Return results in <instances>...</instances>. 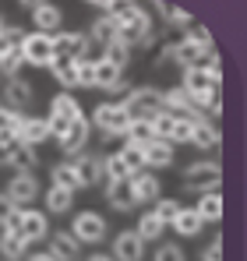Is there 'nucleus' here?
Masks as SVG:
<instances>
[{
	"label": "nucleus",
	"mask_w": 247,
	"mask_h": 261,
	"mask_svg": "<svg viewBox=\"0 0 247 261\" xmlns=\"http://www.w3.org/2000/svg\"><path fill=\"white\" fill-rule=\"evenodd\" d=\"M124 138H127L131 145H149V141H156L152 120H131V124H127V130H124Z\"/></svg>",
	"instance_id": "nucleus-31"
},
{
	"label": "nucleus",
	"mask_w": 247,
	"mask_h": 261,
	"mask_svg": "<svg viewBox=\"0 0 247 261\" xmlns=\"http://www.w3.org/2000/svg\"><path fill=\"white\" fill-rule=\"evenodd\" d=\"M25 240L14 233V229H0V258L4 261H21L25 258Z\"/></svg>",
	"instance_id": "nucleus-25"
},
{
	"label": "nucleus",
	"mask_w": 247,
	"mask_h": 261,
	"mask_svg": "<svg viewBox=\"0 0 247 261\" xmlns=\"http://www.w3.org/2000/svg\"><path fill=\"white\" fill-rule=\"evenodd\" d=\"M106 219L99 216V212H78V216L71 219V237L78 240V244H103L106 240Z\"/></svg>",
	"instance_id": "nucleus-8"
},
{
	"label": "nucleus",
	"mask_w": 247,
	"mask_h": 261,
	"mask_svg": "<svg viewBox=\"0 0 247 261\" xmlns=\"http://www.w3.org/2000/svg\"><path fill=\"white\" fill-rule=\"evenodd\" d=\"M85 261H113V258H110V254H88Z\"/></svg>",
	"instance_id": "nucleus-49"
},
{
	"label": "nucleus",
	"mask_w": 247,
	"mask_h": 261,
	"mask_svg": "<svg viewBox=\"0 0 247 261\" xmlns=\"http://www.w3.org/2000/svg\"><path fill=\"white\" fill-rule=\"evenodd\" d=\"M177 212H180V201H173V198H159V201L152 205V216L159 219L163 226H169V222L177 219Z\"/></svg>",
	"instance_id": "nucleus-39"
},
{
	"label": "nucleus",
	"mask_w": 247,
	"mask_h": 261,
	"mask_svg": "<svg viewBox=\"0 0 247 261\" xmlns=\"http://www.w3.org/2000/svg\"><path fill=\"white\" fill-rule=\"evenodd\" d=\"M145 148V166H156V170H163V166H173V145L169 141H149V145H141Z\"/></svg>",
	"instance_id": "nucleus-23"
},
{
	"label": "nucleus",
	"mask_w": 247,
	"mask_h": 261,
	"mask_svg": "<svg viewBox=\"0 0 247 261\" xmlns=\"http://www.w3.org/2000/svg\"><path fill=\"white\" fill-rule=\"evenodd\" d=\"M4 229H14L25 244H36L42 237H50V219H46V212H36V208H18Z\"/></svg>",
	"instance_id": "nucleus-4"
},
{
	"label": "nucleus",
	"mask_w": 247,
	"mask_h": 261,
	"mask_svg": "<svg viewBox=\"0 0 247 261\" xmlns=\"http://www.w3.org/2000/svg\"><path fill=\"white\" fill-rule=\"evenodd\" d=\"M88 124H95V127L106 134V141H110V138H124V130H127V124H131V117H127V110H124L120 102H99Z\"/></svg>",
	"instance_id": "nucleus-5"
},
{
	"label": "nucleus",
	"mask_w": 247,
	"mask_h": 261,
	"mask_svg": "<svg viewBox=\"0 0 247 261\" xmlns=\"http://www.w3.org/2000/svg\"><path fill=\"white\" fill-rule=\"evenodd\" d=\"M184 39H191V43H198V46H205V49H212V32H208L205 25H191Z\"/></svg>",
	"instance_id": "nucleus-42"
},
{
	"label": "nucleus",
	"mask_w": 247,
	"mask_h": 261,
	"mask_svg": "<svg viewBox=\"0 0 247 261\" xmlns=\"http://www.w3.org/2000/svg\"><path fill=\"white\" fill-rule=\"evenodd\" d=\"M36 194H39V180L32 173H11L7 187H4V198H7L14 208H25Z\"/></svg>",
	"instance_id": "nucleus-11"
},
{
	"label": "nucleus",
	"mask_w": 247,
	"mask_h": 261,
	"mask_svg": "<svg viewBox=\"0 0 247 261\" xmlns=\"http://www.w3.org/2000/svg\"><path fill=\"white\" fill-rule=\"evenodd\" d=\"M205 106H208V113H212V117H219V113H223V99H219V92H215V95L208 99Z\"/></svg>",
	"instance_id": "nucleus-47"
},
{
	"label": "nucleus",
	"mask_w": 247,
	"mask_h": 261,
	"mask_svg": "<svg viewBox=\"0 0 247 261\" xmlns=\"http://www.w3.org/2000/svg\"><path fill=\"white\" fill-rule=\"evenodd\" d=\"M113 261H141L145 258V244H141V237L134 233V229H124L113 237Z\"/></svg>",
	"instance_id": "nucleus-17"
},
{
	"label": "nucleus",
	"mask_w": 247,
	"mask_h": 261,
	"mask_svg": "<svg viewBox=\"0 0 247 261\" xmlns=\"http://www.w3.org/2000/svg\"><path fill=\"white\" fill-rule=\"evenodd\" d=\"M46 138H53V134H50V124L39 120V117H25V120H21V127H18V138H14V141H21V145L36 148V145H42Z\"/></svg>",
	"instance_id": "nucleus-20"
},
{
	"label": "nucleus",
	"mask_w": 247,
	"mask_h": 261,
	"mask_svg": "<svg viewBox=\"0 0 247 261\" xmlns=\"http://www.w3.org/2000/svg\"><path fill=\"white\" fill-rule=\"evenodd\" d=\"M169 226H173L180 237H198V233L205 229V222H202V216H198L194 208H180V212H177V219H173Z\"/></svg>",
	"instance_id": "nucleus-27"
},
{
	"label": "nucleus",
	"mask_w": 247,
	"mask_h": 261,
	"mask_svg": "<svg viewBox=\"0 0 247 261\" xmlns=\"http://www.w3.org/2000/svg\"><path fill=\"white\" fill-rule=\"evenodd\" d=\"M120 106L127 110V117H131V120H149L152 113H159V110H163V92H159V88H152V85L131 88V92L124 95Z\"/></svg>",
	"instance_id": "nucleus-3"
},
{
	"label": "nucleus",
	"mask_w": 247,
	"mask_h": 261,
	"mask_svg": "<svg viewBox=\"0 0 247 261\" xmlns=\"http://www.w3.org/2000/svg\"><path fill=\"white\" fill-rule=\"evenodd\" d=\"M219 184H223L219 163H191V166L184 170V191H191V194L219 191Z\"/></svg>",
	"instance_id": "nucleus-6"
},
{
	"label": "nucleus",
	"mask_w": 247,
	"mask_h": 261,
	"mask_svg": "<svg viewBox=\"0 0 247 261\" xmlns=\"http://www.w3.org/2000/svg\"><path fill=\"white\" fill-rule=\"evenodd\" d=\"M92 43L85 32H57L53 36V57H64V60H88Z\"/></svg>",
	"instance_id": "nucleus-10"
},
{
	"label": "nucleus",
	"mask_w": 247,
	"mask_h": 261,
	"mask_svg": "<svg viewBox=\"0 0 247 261\" xmlns=\"http://www.w3.org/2000/svg\"><path fill=\"white\" fill-rule=\"evenodd\" d=\"M127 184H131V198H134V205H156L159 194H163V184H159L152 173H134Z\"/></svg>",
	"instance_id": "nucleus-16"
},
{
	"label": "nucleus",
	"mask_w": 247,
	"mask_h": 261,
	"mask_svg": "<svg viewBox=\"0 0 247 261\" xmlns=\"http://www.w3.org/2000/svg\"><path fill=\"white\" fill-rule=\"evenodd\" d=\"M14 212H18V208H14V205H11V201H7V198L0 194V229H4V226H7V222L14 219Z\"/></svg>",
	"instance_id": "nucleus-45"
},
{
	"label": "nucleus",
	"mask_w": 247,
	"mask_h": 261,
	"mask_svg": "<svg viewBox=\"0 0 247 261\" xmlns=\"http://www.w3.org/2000/svg\"><path fill=\"white\" fill-rule=\"evenodd\" d=\"M191 145H194V148H202V152H208V148H219V127H215V124H208L205 117H202V120L194 124Z\"/></svg>",
	"instance_id": "nucleus-28"
},
{
	"label": "nucleus",
	"mask_w": 247,
	"mask_h": 261,
	"mask_svg": "<svg viewBox=\"0 0 247 261\" xmlns=\"http://www.w3.org/2000/svg\"><path fill=\"white\" fill-rule=\"evenodd\" d=\"M180 88L191 95V102H194V106H205L208 99L219 92V85L208 78L205 67H187V71H184V82H180Z\"/></svg>",
	"instance_id": "nucleus-9"
},
{
	"label": "nucleus",
	"mask_w": 247,
	"mask_h": 261,
	"mask_svg": "<svg viewBox=\"0 0 247 261\" xmlns=\"http://www.w3.org/2000/svg\"><path fill=\"white\" fill-rule=\"evenodd\" d=\"M50 180H53L50 187H64V191H71V194L78 191V176H75V166H71V163H57V166L50 170Z\"/></svg>",
	"instance_id": "nucleus-30"
},
{
	"label": "nucleus",
	"mask_w": 247,
	"mask_h": 261,
	"mask_svg": "<svg viewBox=\"0 0 247 261\" xmlns=\"http://www.w3.org/2000/svg\"><path fill=\"white\" fill-rule=\"evenodd\" d=\"M11 148H14V138H0V166H7V159H11Z\"/></svg>",
	"instance_id": "nucleus-46"
},
{
	"label": "nucleus",
	"mask_w": 247,
	"mask_h": 261,
	"mask_svg": "<svg viewBox=\"0 0 247 261\" xmlns=\"http://www.w3.org/2000/svg\"><path fill=\"white\" fill-rule=\"evenodd\" d=\"M152 261H184V251H180V244H163L152 254Z\"/></svg>",
	"instance_id": "nucleus-43"
},
{
	"label": "nucleus",
	"mask_w": 247,
	"mask_h": 261,
	"mask_svg": "<svg viewBox=\"0 0 247 261\" xmlns=\"http://www.w3.org/2000/svg\"><path fill=\"white\" fill-rule=\"evenodd\" d=\"M202 261H223V240H219V237L212 240V247L202 251Z\"/></svg>",
	"instance_id": "nucleus-44"
},
{
	"label": "nucleus",
	"mask_w": 247,
	"mask_h": 261,
	"mask_svg": "<svg viewBox=\"0 0 247 261\" xmlns=\"http://www.w3.org/2000/svg\"><path fill=\"white\" fill-rule=\"evenodd\" d=\"M202 222H219L223 219V194L219 191H205V194H198V208H194Z\"/></svg>",
	"instance_id": "nucleus-24"
},
{
	"label": "nucleus",
	"mask_w": 247,
	"mask_h": 261,
	"mask_svg": "<svg viewBox=\"0 0 247 261\" xmlns=\"http://www.w3.org/2000/svg\"><path fill=\"white\" fill-rule=\"evenodd\" d=\"M194 124H198V120H184V117H177V124H173V130H169V145H191Z\"/></svg>",
	"instance_id": "nucleus-38"
},
{
	"label": "nucleus",
	"mask_w": 247,
	"mask_h": 261,
	"mask_svg": "<svg viewBox=\"0 0 247 261\" xmlns=\"http://www.w3.org/2000/svg\"><path fill=\"white\" fill-rule=\"evenodd\" d=\"M71 166H75V176H78V187H95V184H99V180H106V176H103V159H99V155H75V163H71Z\"/></svg>",
	"instance_id": "nucleus-18"
},
{
	"label": "nucleus",
	"mask_w": 247,
	"mask_h": 261,
	"mask_svg": "<svg viewBox=\"0 0 247 261\" xmlns=\"http://www.w3.org/2000/svg\"><path fill=\"white\" fill-rule=\"evenodd\" d=\"M75 64H78V60H64V57H53V60H50L53 78H57L64 88H75V85H78V82H75Z\"/></svg>",
	"instance_id": "nucleus-32"
},
{
	"label": "nucleus",
	"mask_w": 247,
	"mask_h": 261,
	"mask_svg": "<svg viewBox=\"0 0 247 261\" xmlns=\"http://www.w3.org/2000/svg\"><path fill=\"white\" fill-rule=\"evenodd\" d=\"M25 261H57V258H53L50 251H39V254H29V258H25Z\"/></svg>",
	"instance_id": "nucleus-48"
},
{
	"label": "nucleus",
	"mask_w": 247,
	"mask_h": 261,
	"mask_svg": "<svg viewBox=\"0 0 247 261\" xmlns=\"http://www.w3.org/2000/svg\"><path fill=\"white\" fill-rule=\"evenodd\" d=\"M120 159H124V166H127L131 173H145V148H141V145H131V141H124Z\"/></svg>",
	"instance_id": "nucleus-34"
},
{
	"label": "nucleus",
	"mask_w": 247,
	"mask_h": 261,
	"mask_svg": "<svg viewBox=\"0 0 247 261\" xmlns=\"http://www.w3.org/2000/svg\"><path fill=\"white\" fill-rule=\"evenodd\" d=\"M32 99H36V88L29 85L21 74H18V78H4V106H7V110L21 113V110L32 106Z\"/></svg>",
	"instance_id": "nucleus-13"
},
{
	"label": "nucleus",
	"mask_w": 247,
	"mask_h": 261,
	"mask_svg": "<svg viewBox=\"0 0 247 261\" xmlns=\"http://www.w3.org/2000/svg\"><path fill=\"white\" fill-rule=\"evenodd\" d=\"M75 82H78V88H95V60L75 64Z\"/></svg>",
	"instance_id": "nucleus-41"
},
{
	"label": "nucleus",
	"mask_w": 247,
	"mask_h": 261,
	"mask_svg": "<svg viewBox=\"0 0 247 261\" xmlns=\"http://www.w3.org/2000/svg\"><path fill=\"white\" fill-rule=\"evenodd\" d=\"M50 254L57 261H78V254H82V244L64 229V233H53L50 237Z\"/></svg>",
	"instance_id": "nucleus-21"
},
{
	"label": "nucleus",
	"mask_w": 247,
	"mask_h": 261,
	"mask_svg": "<svg viewBox=\"0 0 247 261\" xmlns=\"http://www.w3.org/2000/svg\"><path fill=\"white\" fill-rule=\"evenodd\" d=\"M152 39H156L152 18H149L141 7H134L127 18L117 21V43H124V46H152Z\"/></svg>",
	"instance_id": "nucleus-1"
},
{
	"label": "nucleus",
	"mask_w": 247,
	"mask_h": 261,
	"mask_svg": "<svg viewBox=\"0 0 247 261\" xmlns=\"http://www.w3.org/2000/svg\"><path fill=\"white\" fill-rule=\"evenodd\" d=\"M106 201H110V208H117V212H131V208H134L131 184H127V180H106Z\"/></svg>",
	"instance_id": "nucleus-22"
},
{
	"label": "nucleus",
	"mask_w": 247,
	"mask_h": 261,
	"mask_svg": "<svg viewBox=\"0 0 247 261\" xmlns=\"http://www.w3.org/2000/svg\"><path fill=\"white\" fill-rule=\"evenodd\" d=\"M21 60L29 64V67H50V60H53V36H42V32H25L21 36Z\"/></svg>",
	"instance_id": "nucleus-7"
},
{
	"label": "nucleus",
	"mask_w": 247,
	"mask_h": 261,
	"mask_svg": "<svg viewBox=\"0 0 247 261\" xmlns=\"http://www.w3.org/2000/svg\"><path fill=\"white\" fill-rule=\"evenodd\" d=\"M25 11L32 14V25L42 36H57L60 25H64V14H60L57 4H25Z\"/></svg>",
	"instance_id": "nucleus-12"
},
{
	"label": "nucleus",
	"mask_w": 247,
	"mask_h": 261,
	"mask_svg": "<svg viewBox=\"0 0 247 261\" xmlns=\"http://www.w3.org/2000/svg\"><path fill=\"white\" fill-rule=\"evenodd\" d=\"M85 36H88V43H92V46L106 49L110 43H117V18H113V14H99Z\"/></svg>",
	"instance_id": "nucleus-19"
},
{
	"label": "nucleus",
	"mask_w": 247,
	"mask_h": 261,
	"mask_svg": "<svg viewBox=\"0 0 247 261\" xmlns=\"http://www.w3.org/2000/svg\"><path fill=\"white\" fill-rule=\"evenodd\" d=\"M163 222H159V219L152 216V212H145V216L138 219V229H134V233H138V237H141V244H149V240H159V237H163Z\"/></svg>",
	"instance_id": "nucleus-35"
},
{
	"label": "nucleus",
	"mask_w": 247,
	"mask_h": 261,
	"mask_svg": "<svg viewBox=\"0 0 247 261\" xmlns=\"http://www.w3.org/2000/svg\"><path fill=\"white\" fill-rule=\"evenodd\" d=\"M36 163H39L36 148H29V145L14 141V148H11V159H7V166H14V173H32V166H36Z\"/></svg>",
	"instance_id": "nucleus-26"
},
{
	"label": "nucleus",
	"mask_w": 247,
	"mask_h": 261,
	"mask_svg": "<svg viewBox=\"0 0 247 261\" xmlns=\"http://www.w3.org/2000/svg\"><path fill=\"white\" fill-rule=\"evenodd\" d=\"M21 67H25V60H21V49H18V46H11V49L0 53V74H4V78H18Z\"/></svg>",
	"instance_id": "nucleus-33"
},
{
	"label": "nucleus",
	"mask_w": 247,
	"mask_h": 261,
	"mask_svg": "<svg viewBox=\"0 0 247 261\" xmlns=\"http://www.w3.org/2000/svg\"><path fill=\"white\" fill-rule=\"evenodd\" d=\"M163 110L173 113V117H184V120H202V117H198V106L191 102V95L180 85H173V88L163 92Z\"/></svg>",
	"instance_id": "nucleus-15"
},
{
	"label": "nucleus",
	"mask_w": 247,
	"mask_h": 261,
	"mask_svg": "<svg viewBox=\"0 0 247 261\" xmlns=\"http://www.w3.org/2000/svg\"><path fill=\"white\" fill-rule=\"evenodd\" d=\"M82 106H78V99L71 95V92H57L53 95V102H50V117H46V124H50V134L53 138H60L64 130L71 127L75 120H82Z\"/></svg>",
	"instance_id": "nucleus-2"
},
{
	"label": "nucleus",
	"mask_w": 247,
	"mask_h": 261,
	"mask_svg": "<svg viewBox=\"0 0 247 261\" xmlns=\"http://www.w3.org/2000/svg\"><path fill=\"white\" fill-rule=\"evenodd\" d=\"M156 11L163 14L166 21L173 25V29H191L194 25V18L187 14V11H180V7H169V4H156Z\"/></svg>",
	"instance_id": "nucleus-37"
},
{
	"label": "nucleus",
	"mask_w": 247,
	"mask_h": 261,
	"mask_svg": "<svg viewBox=\"0 0 247 261\" xmlns=\"http://www.w3.org/2000/svg\"><path fill=\"white\" fill-rule=\"evenodd\" d=\"M88 134H92V124H88V117H82V120H75L71 127L57 138V145H60L64 155H82L85 145H88Z\"/></svg>",
	"instance_id": "nucleus-14"
},
{
	"label": "nucleus",
	"mask_w": 247,
	"mask_h": 261,
	"mask_svg": "<svg viewBox=\"0 0 247 261\" xmlns=\"http://www.w3.org/2000/svg\"><path fill=\"white\" fill-rule=\"evenodd\" d=\"M25 113H14L0 102V138H18V127H21Z\"/></svg>",
	"instance_id": "nucleus-36"
},
{
	"label": "nucleus",
	"mask_w": 247,
	"mask_h": 261,
	"mask_svg": "<svg viewBox=\"0 0 247 261\" xmlns=\"http://www.w3.org/2000/svg\"><path fill=\"white\" fill-rule=\"evenodd\" d=\"M103 60H110L113 67H127V60H131V46H124V43H110L106 49H103Z\"/></svg>",
	"instance_id": "nucleus-40"
},
{
	"label": "nucleus",
	"mask_w": 247,
	"mask_h": 261,
	"mask_svg": "<svg viewBox=\"0 0 247 261\" xmlns=\"http://www.w3.org/2000/svg\"><path fill=\"white\" fill-rule=\"evenodd\" d=\"M75 205V194L64 191V187H50L46 191V212L50 216H67V208Z\"/></svg>",
	"instance_id": "nucleus-29"
}]
</instances>
